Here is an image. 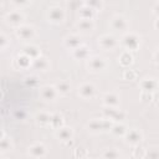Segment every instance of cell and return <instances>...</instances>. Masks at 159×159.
<instances>
[{"label": "cell", "mask_w": 159, "mask_h": 159, "mask_svg": "<svg viewBox=\"0 0 159 159\" xmlns=\"http://www.w3.org/2000/svg\"><path fill=\"white\" fill-rule=\"evenodd\" d=\"M73 135H75V130L72 127H68V125H63L60 129L55 130V138L63 144L67 143L68 140L73 139Z\"/></svg>", "instance_id": "cell-18"}, {"label": "cell", "mask_w": 159, "mask_h": 159, "mask_svg": "<svg viewBox=\"0 0 159 159\" xmlns=\"http://www.w3.org/2000/svg\"><path fill=\"white\" fill-rule=\"evenodd\" d=\"M133 62H134V57H133V55H132L130 51L123 50V51L119 53V56H118V63H119L122 67L128 68L129 66L133 65Z\"/></svg>", "instance_id": "cell-24"}, {"label": "cell", "mask_w": 159, "mask_h": 159, "mask_svg": "<svg viewBox=\"0 0 159 159\" xmlns=\"http://www.w3.org/2000/svg\"><path fill=\"white\" fill-rule=\"evenodd\" d=\"M152 12H153V15H154L155 17H159V1L155 2V5H154L153 9H152Z\"/></svg>", "instance_id": "cell-42"}, {"label": "cell", "mask_w": 159, "mask_h": 159, "mask_svg": "<svg viewBox=\"0 0 159 159\" xmlns=\"http://www.w3.org/2000/svg\"><path fill=\"white\" fill-rule=\"evenodd\" d=\"M25 14L20 10V9H14L11 11H7L5 15H4V21L6 25L14 27V29H17L19 26L24 25L25 24Z\"/></svg>", "instance_id": "cell-3"}, {"label": "cell", "mask_w": 159, "mask_h": 159, "mask_svg": "<svg viewBox=\"0 0 159 159\" xmlns=\"http://www.w3.org/2000/svg\"><path fill=\"white\" fill-rule=\"evenodd\" d=\"M53 1H63V2H65L66 0H53Z\"/></svg>", "instance_id": "cell-45"}, {"label": "cell", "mask_w": 159, "mask_h": 159, "mask_svg": "<svg viewBox=\"0 0 159 159\" xmlns=\"http://www.w3.org/2000/svg\"><path fill=\"white\" fill-rule=\"evenodd\" d=\"M55 86H56V88H57L60 96H67V94H70L71 91H72V84H71V82L67 81V80H61V81H58Z\"/></svg>", "instance_id": "cell-26"}, {"label": "cell", "mask_w": 159, "mask_h": 159, "mask_svg": "<svg viewBox=\"0 0 159 159\" xmlns=\"http://www.w3.org/2000/svg\"><path fill=\"white\" fill-rule=\"evenodd\" d=\"M84 5L89 6L91 9H93L96 12H101L104 7V2L103 0H84Z\"/></svg>", "instance_id": "cell-31"}, {"label": "cell", "mask_w": 159, "mask_h": 159, "mask_svg": "<svg viewBox=\"0 0 159 159\" xmlns=\"http://www.w3.org/2000/svg\"><path fill=\"white\" fill-rule=\"evenodd\" d=\"M31 70H34L36 72H47L51 70V61L48 60V57L41 55L32 61Z\"/></svg>", "instance_id": "cell-17"}, {"label": "cell", "mask_w": 159, "mask_h": 159, "mask_svg": "<svg viewBox=\"0 0 159 159\" xmlns=\"http://www.w3.org/2000/svg\"><path fill=\"white\" fill-rule=\"evenodd\" d=\"M76 29L78 30V32L83 34V35H87V34H91L96 29V22L94 20H87V19H80L77 22H76Z\"/></svg>", "instance_id": "cell-21"}, {"label": "cell", "mask_w": 159, "mask_h": 159, "mask_svg": "<svg viewBox=\"0 0 159 159\" xmlns=\"http://www.w3.org/2000/svg\"><path fill=\"white\" fill-rule=\"evenodd\" d=\"M72 155L75 158H87L88 157V150L86 148H83V147H77V148L73 149Z\"/></svg>", "instance_id": "cell-38"}, {"label": "cell", "mask_w": 159, "mask_h": 159, "mask_svg": "<svg viewBox=\"0 0 159 159\" xmlns=\"http://www.w3.org/2000/svg\"><path fill=\"white\" fill-rule=\"evenodd\" d=\"M109 26L112 30L117 32H127L129 30V20L122 14H116L112 16L109 21Z\"/></svg>", "instance_id": "cell-6"}, {"label": "cell", "mask_w": 159, "mask_h": 159, "mask_svg": "<svg viewBox=\"0 0 159 159\" xmlns=\"http://www.w3.org/2000/svg\"><path fill=\"white\" fill-rule=\"evenodd\" d=\"M15 36H16L19 40H21V41L30 42V41L34 40L35 36H36V29H35L32 25L24 24V25L19 26L17 29H15Z\"/></svg>", "instance_id": "cell-7"}, {"label": "cell", "mask_w": 159, "mask_h": 159, "mask_svg": "<svg viewBox=\"0 0 159 159\" xmlns=\"http://www.w3.org/2000/svg\"><path fill=\"white\" fill-rule=\"evenodd\" d=\"M132 157H133V158H137V159L145 158V149H144L140 144L133 145V149H132Z\"/></svg>", "instance_id": "cell-34"}, {"label": "cell", "mask_w": 159, "mask_h": 159, "mask_svg": "<svg viewBox=\"0 0 159 159\" xmlns=\"http://www.w3.org/2000/svg\"><path fill=\"white\" fill-rule=\"evenodd\" d=\"M102 104L103 107H119L120 97L117 92H107L102 96Z\"/></svg>", "instance_id": "cell-22"}, {"label": "cell", "mask_w": 159, "mask_h": 159, "mask_svg": "<svg viewBox=\"0 0 159 159\" xmlns=\"http://www.w3.org/2000/svg\"><path fill=\"white\" fill-rule=\"evenodd\" d=\"M113 120L102 117V118H92L87 122L86 124V129L88 130V133L91 134H99L107 130H111L112 125H113Z\"/></svg>", "instance_id": "cell-1"}, {"label": "cell", "mask_w": 159, "mask_h": 159, "mask_svg": "<svg viewBox=\"0 0 159 159\" xmlns=\"http://www.w3.org/2000/svg\"><path fill=\"white\" fill-rule=\"evenodd\" d=\"M65 125V118L61 113H52V118H51V124L50 127L53 129V130H57L60 129L61 127Z\"/></svg>", "instance_id": "cell-29"}, {"label": "cell", "mask_w": 159, "mask_h": 159, "mask_svg": "<svg viewBox=\"0 0 159 159\" xmlns=\"http://www.w3.org/2000/svg\"><path fill=\"white\" fill-rule=\"evenodd\" d=\"M103 117L113 120V122H123L127 118V113L119 109V107H103L102 111Z\"/></svg>", "instance_id": "cell-12"}, {"label": "cell", "mask_w": 159, "mask_h": 159, "mask_svg": "<svg viewBox=\"0 0 159 159\" xmlns=\"http://www.w3.org/2000/svg\"><path fill=\"white\" fill-rule=\"evenodd\" d=\"M140 43H142L140 36H139L138 34H135V32H132V31H127V32L122 36L120 41H119V45H120L124 50L130 51V52L139 50Z\"/></svg>", "instance_id": "cell-2"}, {"label": "cell", "mask_w": 159, "mask_h": 159, "mask_svg": "<svg viewBox=\"0 0 159 159\" xmlns=\"http://www.w3.org/2000/svg\"><path fill=\"white\" fill-rule=\"evenodd\" d=\"M145 158H153V159H159V147H149L145 149Z\"/></svg>", "instance_id": "cell-36"}, {"label": "cell", "mask_w": 159, "mask_h": 159, "mask_svg": "<svg viewBox=\"0 0 159 159\" xmlns=\"http://www.w3.org/2000/svg\"><path fill=\"white\" fill-rule=\"evenodd\" d=\"M71 56L76 61H87L91 57V48L87 45H81L80 47L71 51Z\"/></svg>", "instance_id": "cell-20"}, {"label": "cell", "mask_w": 159, "mask_h": 159, "mask_svg": "<svg viewBox=\"0 0 159 159\" xmlns=\"http://www.w3.org/2000/svg\"><path fill=\"white\" fill-rule=\"evenodd\" d=\"M154 27H155V30H159V17L155 19V21H154Z\"/></svg>", "instance_id": "cell-44"}, {"label": "cell", "mask_w": 159, "mask_h": 159, "mask_svg": "<svg viewBox=\"0 0 159 159\" xmlns=\"http://www.w3.org/2000/svg\"><path fill=\"white\" fill-rule=\"evenodd\" d=\"M97 45L103 50V51H113L119 46V41L117 40L116 36L111 34H104L98 37Z\"/></svg>", "instance_id": "cell-9"}, {"label": "cell", "mask_w": 159, "mask_h": 159, "mask_svg": "<svg viewBox=\"0 0 159 159\" xmlns=\"http://www.w3.org/2000/svg\"><path fill=\"white\" fill-rule=\"evenodd\" d=\"M10 45H11L10 37L4 31H1L0 32V50H1V52H5L10 47Z\"/></svg>", "instance_id": "cell-33"}, {"label": "cell", "mask_w": 159, "mask_h": 159, "mask_svg": "<svg viewBox=\"0 0 159 159\" xmlns=\"http://www.w3.org/2000/svg\"><path fill=\"white\" fill-rule=\"evenodd\" d=\"M27 155L30 158H45L47 155V147L43 142H35L27 148Z\"/></svg>", "instance_id": "cell-13"}, {"label": "cell", "mask_w": 159, "mask_h": 159, "mask_svg": "<svg viewBox=\"0 0 159 159\" xmlns=\"http://www.w3.org/2000/svg\"><path fill=\"white\" fill-rule=\"evenodd\" d=\"M26 112L25 111H22V109H20V111H15L14 112V118L16 119V120H25L26 119Z\"/></svg>", "instance_id": "cell-41"}, {"label": "cell", "mask_w": 159, "mask_h": 159, "mask_svg": "<svg viewBox=\"0 0 159 159\" xmlns=\"http://www.w3.org/2000/svg\"><path fill=\"white\" fill-rule=\"evenodd\" d=\"M114 137H118V138H124L125 133L128 132V127L123 123V122H114L111 130H109Z\"/></svg>", "instance_id": "cell-25"}, {"label": "cell", "mask_w": 159, "mask_h": 159, "mask_svg": "<svg viewBox=\"0 0 159 159\" xmlns=\"http://www.w3.org/2000/svg\"><path fill=\"white\" fill-rule=\"evenodd\" d=\"M77 94L84 101H91L97 96V88L92 82H83L77 87Z\"/></svg>", "instance_id": "cell-10"}, {"label": "cell", "mask_w": 159, "mask_h": 159, "mask_svg": "<svg viewBox=\"0 0 159 159\" xmlns=\"http://www.w3.org/2000/svg\"><path fill=\"white\" fill-rule=\"evenodd\" d=\"M10 2L16 6L17 9H21V7H26L31 4V0H10Z\"/></svg>", "instance_id": "cell-39"}, {"label": "cell", "mask_w": 159, "mask_h": 159, "mask_svg": "<svg viewBox=\"0 0 159 159\" xmlns=\"http://www.w3.org/2000/svg\"><path fill=\"white\" fill-rule=\"evenodd\" d=\"M66 7L71 11H78L83 5H84V0H66L65 1Z\"/></svg>", "instance_id": "cell-32"}, {"label": "cell", "mask_w": 159, "mask_h": 159, "mask_svg": "<svg viewBox=\"0 0 159 159\" xmlns=\"http://www.w3.org/2000/svg\"><path fill=\"white\" fill-rule=\"evenodd\" d=\"M107 68H108V61L102 56L94 55L87 60V70L92 73H99L106 71Z\"/></svg>", "instance_id": "cell-5"}, {"label": "cell", "mask_w": 159, "mask_h": 159, "mask_svg": "<svg viewBox=\"0 0 159 159\" xmlns=\"http://www.w3.org/2000/svg\"><path fill=\"white\" fill-rule=\"evenodd\" d=\"M101 157L104 159H118V158H122V153L117 148H107L102 152Z\"/></svg>", "instance_id": "cell-30"}, {"label": "cell", "mask_w": 159, "mask_h": 159, "mask_svg": "<svg viewBox=\"0 0 159 159\" xmlns=\"http://www.w3.org/2000/svg\"><path fill=\"white\" fill-rule=\"evenodd\" d=\"M32 58L27 56L25 52H19L14 58H12V67L15 70H30L32 66Z\"/></svg>", "instance_id": "cell-11"}, {"label": "cell", "mask_w": 159, "mask_h": 159, "mask_svg": "<svg viewBox=\"0 0 159 159\" xmlns=\"http://www.w3.org/2000/svg\"><path fill=\"white\" fill-rule=\"evenodd\" d=\"M154 97V93H150V92H142L140 93V102L143 103H149Z\"/></svg>", "instance_id": "cell-40"}, {"label": "cell", "mask_w": 159, "mask_h": 159, "mask_svg": "<svg viewBox=\"0 0 159 159\" xmlns=\"http://www.w3.org/2000/svg\"><path fill=\"white\" fill-rule=\"evenodd\" d=\"M24 82H25V84H26V86H29V87L34 88V87H36V86L39 84V77H37V76H35V75L26 76V77L24 78Z\"/></svg>", "instance_id": "cell-37"}, {"label": "cell", "mask_w": 159, "mask_h": 159, "mask_svg": "<svg viewBox=\"0 0 159 159\" xmlns=\"http://www.w3.org/2000/svg\"><path fill=\"white\" fill-rule=\"evenodd\" d=\"M137 77H138V72L134 70H130V68H125L122 73V78L124 81H134V80H137Z\"/></svg>", "instance_id": "cell-35"}, {"label": "cell", "mask_w": 159, "mask_h": 159, "mask_svg": "<svg viewBox=\"0 0 159 159\" xmlns=\"http://www.w3.org/2000/svg\"><path fill=\"white\" fill-rule=\"evenodd\" d=\"M51 118H52V113L51 112H48V111H40L35 116V122H36V124L39 127L46 128V127H50Z\"/></svg>", "instance_id": "cell-23"}, {"label": "cell", "mask_w": 159, "mask_h": 159, "mask_svg": "<svg viewBox=\"0 0 159 159\" xmlns=\"http://www.w3.org/2000/svg\"><path fill=\"white\" fill-rule=\"evenodd\" d=\"M40 97L47 103H53L58 99L60 93L55 84H43L40 87Z\"/></svg>", "instance_id": "cell-8"}, {"label": "cell", "mask_w": 159, "mask_h": 159, "mask_svg": "<svg viewBox=\"0 0 159 159\" xmlns=\"http://www.w3.org/2000/svg\"><path fill=\"white\" fill-rule=\"evenodd\" d=\"M22 52H25V53H26L27 56H30L32 60H35V58H37L39 56L42 55L40 47H39L37 45H34V43H27L26 46H24Z\"/></svg>", "instance_id": "cell-27"}, {"label": "cell", "mask_w": 159, "mask_h": 159, "mask_svg": "<svg viewBox=\"0 0 159 159\" xmlns=\"http://www.w3.org/2000/svg\"><path fill=\"white\" fill-rule=\"evenodd\" d=\"M139 88L142 92H150L154 93L159 89V81L154 77H145L139 81Z\"/></svg>", "instance_id": "cell-16"}, {"label": "cell", "mask_w": 159, "mask_h": 159, "mask_svg": "<svg viewBox=\"0 0 159 159\" xmlns=\"http://www.w3.org/2000/svg\"><path fill=\"white\" fill-rule=\"evenodd\" d=\"M14 150V142L12 138L10 135H7L5 133V130H1V135H0V155L4 157L9 153H11Z\"/></svg>", "instance_id": "cell-15"}, {"label": "cell", "mask_w": 159, "mask_h": 159, "mask_svg": "<svg viewBox=\"0 0 159 159\" xmlns=\"http://www.w3.org/2000/svg\"><path fill=\"white\" fill-rule=\"evenodd\" d=\"M153 61L159 65V48L154 51V53H153Z\"/></svg>", "instance_id": "cell-43"}, {"label": "cell", "mask_w": 159, "mask_h": 159, "mask_svg": "<svg viewBox=\"0 0 159 159\" xmlns=\"http://www.w3.org/2000/svg\"><path fill=\"white\" fill-rule=\"evenodd\" d=\"M46 19L50 24L60 25L66 20V11L63 7H61L58 5L50 6L46 11Z\"/></svg>", "instance_id": "cell-4"}, {"label": "cell", "mask_w": 159, "mask_h": 159, "mask_svg": "<svg viewBox=\"0 0 159 159\" xmlns=\"http://www.w3.org/2000/svg\"><path fill=\"white\" fill-rule=\"evenodd\" d=\"M78 17L80 19H87V20H94L96 11L93 9H91L89 6H87V5H83L78 10Z\"/></svg>", "instance_id": "cell-28"}, {"label": "cell", "mask_w": 159, "mask_h": 159, "mask_svg": "<svg viewBox=\"0 0 159 159\" xmlns=\"http://www.w3.org/2000/svg\"><path fill=\"white\" fill-rule=\"evenodd\" d=\"M143 138H144V135H143V132H142L140 129H138V128H132V129H128V132L125 133V135H124V142H125L128 145L133 147V145L140 144V143L143 142Z\"/></svg>", "instance_id": "cell-14"}, {"label": "cell", "mask_w": 159, "mask_h": 159, "mask_svg": "<svg viewBox=\"0 0 159 159\" xmlns=\"http://www.w3.org/2000/svg\"><path fill=\"white\" fill-rule=\"evenodd\" d=\"M81 45H83V41H82V36L78 34H70L63 39V46L70 51L80 47Z\"/></svg>", "instance_id": "cell-19"}]
</instances>
